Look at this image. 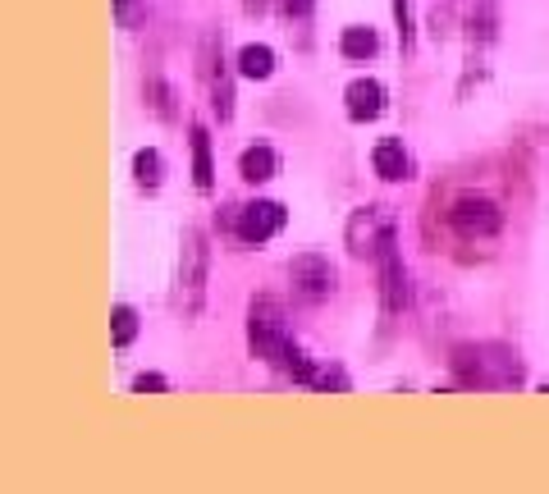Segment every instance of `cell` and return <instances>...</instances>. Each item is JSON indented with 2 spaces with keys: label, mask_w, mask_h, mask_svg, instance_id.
Instances as JSON below:
<instances>
[{
  "label": "cell",
  "mask_w": 549,
  "mask_h": 494,
  "mask_svg": "<svg viewBox=\"0 0 549 494\" xmlns=\"http://www.w3.org/2000/svg\"><path fill=\"white\" fill-rule=\"evenodd\" d=\"M147 101L161 119H174V92L161 83V78H147Z\"/></svg>",
  "instance_id": "obj_18"
},
{
  "label": "cell",
  "mask_w": 549,
  "mask_h": 494,
  "mask_svg": "<svg viewBox=\"0 0 549 494\" xmlns=\"http://www.w3.org/2000/svg\"><path fill=\"white\" fill-rule=\"evenodd\" d=\"M339 51H344V60H371L380 51V37L371 28H344L339 33Z\"/></svg>",
  "instance_id": "obj_15"
},
{
  "label": "cell",
  "mask_w": 549,
  "mask_h": 494,
  "mask_svg": "<svg viewBox=\"0 0 549 494\" xmlns=\"http://www.w3.org/2000/svg\"><path fill=\"white\" fill-rule=\"evenodd\" d=\"M394 234V225H389V215L380 211V206H362V211H353V220H348L344 238H348V252L353 257H366V252H380V243Z\"/></svg>",
  "instance_id": "obj_9"
},
{
  "label": "cell",
  "mask_w": 549,
  "mask_h": 494,
  "mask_svg": "<svg viewBox=\"0 0 549 494\" xmlns=\"http://www.w3.org/2000/svg\"><path fill=\"white\" fill-rule=\"evenodd\" d=\"M133 179H138V188H147V193H156L165 179V161L156 147H142L138 156H133Z\"/></svg>",
  "instance_id": "obj_14"
},
{
  "label": "cell",
  "mask_w": 549,
  "mask_h": 494,
  "mask_svg": "<svg viewBox=\"0 0 549 494\" xmlns=\"http://www.w3.org/2000/svg\"><path fill=\"white\" fill-rule=\"evenodd\" d=\"M449 225H453V234L467 238V243H485V238H495L499 229H504V211H499L490 197L467 193V197H458V202H453Z\"/></svg>",
  "instance_id": "obj_5"
},
{
  "label": "cell",
  "mask_w": 549,
  "mask_h": 494,
  "mask_svg": "<svg viewBox=\"0 0 549 494\" xmlns=\"http://www.w3.org/2000/svg\"><path fill=\"white\" fill-rule=\"evenodd\" d=\"M275 170H280V156L270 147H248L243 156H238V174L248 183H266V179H275Z\"/></svg>",
  "instance_id": "obj_12"
},
{
  "label": "cell",
  "mask_w": 549,
  "mask_h": 494,
  "mask_svg": "<svg viewBox=\"0 0 549 494\" xmlns=\"http://www.w3.org/2000/svg\"><path fill=\"white\" fill-rule=\"evenodd\" d=\"M344 101H348V119H353V124H366V119H376L380 110H385V87H380L376 78H353Z\"/></svg>",
  "instance_id": "obj_10"
},
{
  "label": "cell",
  "mask_w": 549,
  "mask_h": 494,
  "mask_svg": "<svg viewBox=\"0 0 549 494\" xmlns=\"http://www.w3.org/2000/svg\"><path fill=\"white\" fill-rule=\"evenodd\" d=\"M170 389V380L156 376V371H142L138 380H133V394H165Z\"/></svg>",
  "instance_id": "obj_20"
},
{
  "label": "cell",
  "mask_w": 549,
  "mask_h": 494,
  "mask_svg": "<svg viewBox=\"0 0 549 494\" xmlns=\"http://www.w3.org/2000/svg\"><path fill=\"white\" fill-rule=\"evenodd\" d=\"M115 14L124 28H133V23H138V0H115Z\"/></svg>",
  "instance_id": "obj_21"
},
{
  "label": "cell",
  "mask_w": 549,
  "mask_h": 494,
  "mask_svg": "<svg viewBox=\"0 0 549 494\" xmlns=\"http://www.w3.org/2000/svg\"><path fill=\"white\" fill-rule=\"evenodd\" d=\"M193 183L202 193H211L216 183V165H211V133L206 129H193Z\"/></svg>",
  "instance_id": "obj_13"
},
{
  "label": "cell",
  "mask_w": 549,
  "mask_h": 494,
  "mask_svg": "<svg viewBox=\"0 0 549 494\" xmlns=\"http://www.w3.org/2000/svg\"><path fill=\"white\" fill-rule=\"evenodd\" d=\"M284 220H289V211H284L280 202H248V206H238L234 229L248 247H261V243H270V238L280 234Z\"/></svg>",
  "instance_id": "obj_7"
},
{
  "label": "cell",
  "mask_w": 549,
  "mask_h": 494,
  "mask_svg": "<svg viewBox=\"0 0 549 494\" xmlns=\"http://www.w3.org/2000/svg\"><path fill=\"white\" fill-rule=\"evenodd\" d=\"M289 284L298 302H325L334 293V266L321 252H302L289 261Z\"/></svg>",
  "instance_id": "obj_6"
},
{
  "label": "cell",
  "mask_w": 549,
  "mask_h": 494,
  "mask_svg": "<svg viewBox=\"0 0 549 494\" xmlns=\"http://www.w3.org/2000/svg\"><path fill=\"white\" fill-rule=\"evenodd\" d=\"M133 339H138V312H133L129 302H119V307H110V344L129 348Z\"/></svg>",
  "instance_id": "obj_17"
},
{
  "label": "cell",
  "mask_w": 549,
  "mask_h": 494,
  "mask_svg": "<svg viewBox=\"0 0 549 494\" xmlns=\"http://www.w3.org/2000/svg\"><path fill=\"white\" fill-rule=\"evenodd\" d=\"M206 275H211V247H206L202 229L183 234V252H179V312L183 321H197L206 302Z\"/></svg>",
  "instance_id": "obj_3"
},
{
  "label": "cell",
  "mask_w": 549,
  "mask_h": 494,
  "mask_svg": "<svg viewBox=\"0 0 549 494\" xmlns=\"http://www.w3.org/2000/svg\"><path fill=\"white\" fill-rule=\"evenodd\" d=\"M394 23H399V46H412V0H394Z\"/></svg>",
  "instance_id": "obj_19"
},
{
  "label": "cell",
  "mask_w": 549,
  "mask_h": 494,
  "mask_svg": "<svg viewBox=\"0 0 549 494\" xmlns=\"http://www.w3.org/2000/svg\"><path fill=\"white\" fill-rule=\"evenodd\" d=\"M197 74H202V87H206V97H211V110H216L220 119H234V74H229V65H225V51H220L216 33L202 37Z\"/></svg>",
  "instance_id": "obj_4"
},
{
  "label": "cell",
  "mask_w": 549,
  "mask_h": 494,
  "mask_svg": "<svg viewBox=\"0 0 549 494\" xmlns=\"http://www.w3.org/2000/svg\"><path fill=\"white\" fill-rule=\"evenodd\" d=\"M238 74L243 78H270L275 74V51H270V46H243V51H238Z\"/></svg>",
  "instance_id": "obj_16"
},
{
  "label": "cell",
  "mask_w": 549,
  "mask_h": 494,
  "mask_svg": "<svg viewBox=\"0 0 549 494\" xmlns=\"http://www.w3.org/2000/svg\"><path fill=\"white\" fill-rule=\"evenodd\" d=\"M458 385L467 389H513L522 380V362L499 344H463L449 357Z\"/></svg>",
  "instance_id": "obj_1"
},
{
  "label": "cell",
  "mask_w": 549,
  "mask_h": 494,
  "mask_svg": "<svg viewBox=\"0 0 549 494\" xmlns=\"http://www.w3.org/2000/svg\"><path fill=\"white\" fill-rule=\"evenodd\" d=\"M280 10L289 14V19H302V14L312 10V0H280Z\"/></svg>",
  "instance_id": "obj_22"
},
{
  "label": "cell",
  "mask_w": 549,
  "mask_h": 494,
  "mask_svg": "<svg viewBox=\"0 0 549 494\" xmlns=\"http://www.w3.org/2000/svg\"><path fill=\"white\" fill-rule=\"evenodd\" d=\"M248 348L252 357H261V362L270 366H289L293 357V339L289 330H284V302L280 298H252V312H248Z\"/></svg>",
  "instance_id": "obj_2"
},
{
  "label": "cell",
  "mask_w": 549,
  "mask_h": 494,
  "mask_svg": "<svg viewBox=\"0 0 549 494\" xmlns=\"http://www.w3.org/2000/svg\"><path fill=\"white\" fill-rule=\"evenodd\" d=\"M376 257H380V302H385V316H399L403 307H408V270H403L394 234L380 243Z\"/></svg>",
  "instance_id": "obj_8"
},
{
  "label": "cell",
  "mask_w": 549,
  "mask_h": 494,
  "mask_svg": "<svg viewBox=\"0 0 549 494\" xmlns=\"http://www.w3.org/2000/svg\"><path fill=\"white\" fill-rule=\"evenodd\" d=\"M371 165H376V174H380L385 183H403V179H412V156L403 151V142H399V138L376 142V151H371Z\"/></svg>",
  "instance_id": "obj_11"
},
{
  "label": "cell",
  "mask_w": 549,
  "mask_h": 494,
  "mask_svg": "<svg viewBox=\"0 0 549 494\" xmlns=\"http://www.w3.org/2000/svg\"><path fill=\"white\" fill-rule=\"evenodd\" d=\"M243 5H248V10H266V0H243Z\"/></svg>",
  "instance_id": "obj_23"
}]
</instances>
